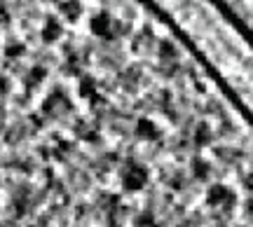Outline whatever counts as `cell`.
Here are the masks:
<instances>
[{
  "label": "cell",
  "instance_id": "obj_1",
  "mask_svg": "<svg viewBox=\"0 0 253 227\" xmlns=\"http://www.w3.org/2000/svg\"><path fill=\"white\" fill-rule=\"evenodd\" d=\"M59 12H61V14H68L71 19H78V17H80V5H73V2H61V5H59Z\"/></svg>",
  "mask_w": 253,
  "mask_h": 227
},
{
  "label": "cell",
  "instance_id": "obj_2",
  "mask_svg": "<svg viewBox=\"0 0 253 227\" xmlns=\"http://www.w3.org/2000/svg\"><path fill=\"white\" fill-rule=\"evenodd\" d=\"M5 91H7V84H5V80H2V77H0V96H2V94H5Z\"/></svg>",
  "mask_w": 253,
  "mask_h": 227
}]
</instances>
